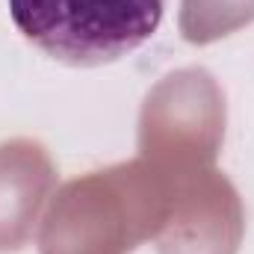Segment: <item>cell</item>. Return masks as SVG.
<instances>
[{"instance_id":"1","label":"cell","mask_w":254,"mask_h":254,"mask_svg":"<svg viewBox=\"0 0 254 254\" xmlns=\"http://www.w3.org/2000/svg\"><path fill=\"white\" fill-rule=\"evenodd\" d=\"M172 207V172L125 163L65 184L39 234L42 254H127L157 240Z\"/></svg>"},{"instance_id":"2","label":"cell","mask_w":254,"mask_h":254,"mask_svg":"<svg viewBox=\"0 0 254 254\" xmlns=\"http://www.w3.org/2000/svg\"><path fill=\"white\" fill-rule=\"evenodd\" d=\"M166 0H9L18 33L65 65H107L142 48Z\"/></svg>"},{"instance_id":"3","label":"cell","mask_w":254,"mask_h":254,"mask_svg":"<svg viewBox=\"0 0 254 254\" xmlns=\"http://www.w3.org/2000/svg\"><path fill=\"white\" fill-rule=\"evenodd\" d=\"M225 133V98L201 68L169 74L145 101L139 148L166 169L213 163Z\"/></svg>"},{"instance_id":"4","label":"cell","mask_w":254,"mask_h":254,"mask_svg":"<svg viewBox=\"0 0 254 254\" xmlns=\"http://www.w3.org/2000/svg\"><path fill=\"white\" fill-rule=\"evenodd\" d=\"M169 172L172 207L163 231L157 234L160 254H237L243 210L234 187L207 166Z\"/></svg>"},{"instance_id":"5","label":"cell","mask_w":254,"mask_h":254,"mask_svg":"<svg viewBox=\"0 0 254 254\" xmlns=\"http://www.w3.org/2000/svg\"><path fill=\"white\" fill-rule=\"evenodd\" d=\"M54 187V163L33 139L0 145V252L30 243L39 210Z\"/></svg>"},{"instance_id":"6","label":"cell","mask_w":254,"mask_h":254,"mask_svg":"<svg viewBox=\"0 0 254 254\" xmlns=\"http://www.w3.org/2000/svg\"><path fill=\"white\" fill-rule=\"evenodd\" d=\"M254 21V0H184L181 33L192 45H207Z\"/></svg>"}]
</instances>
